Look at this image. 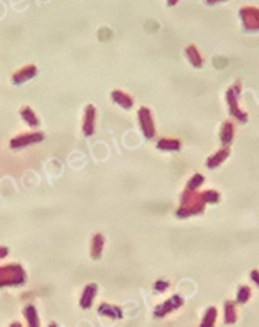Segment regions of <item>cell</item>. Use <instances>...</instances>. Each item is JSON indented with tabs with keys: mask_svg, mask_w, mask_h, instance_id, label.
Listing matches in <instances>:
<instances>
[{
	"mask_svg": "<svg viewBox=\"0 0 259 327\" xmlns=\"http://www.w3.org/2000/svg\"><path fill=\"white\" fill-rule=\"evenodd\" d=\"M203 210L205 202L202 198V193H198V190H183L182 202H180V207L177 208L175 215H177V218H188L192 215H202Z\"/></svg>",
	"mask_w": 259,
	"mask_h": 327,
	"instance_id": "cell-1",
	"label": "cell"
},
{
	"mask_svg": "<svg viewBox=\"0 0 259 327\" xmlns=\"http://www.w3.org/2000/svg\"><path fill=\"white\" fill-rule=\"evenodd\" d=\"M27 281V272L20 265L0 266V287L22 286Z\"/></svg>",
	"mask_w": 259,
	"mask_h": 327,
	"instance_id": "cell-2",
	"label": "cell"
},
{
	"mask_svg": "<svg viewBox=\"0 0 259 327\" xmlns=\"http://www.w3.org/2000/svg\"><path fill=\"white\" fill-rule=\"evenodd\" d=\"M239 94H241V81H236L231 88L226 91V103H228V109L229 114L238 119L239 122H248V112H244L241 108H239Z\"/></svg>",
	"mask_w": 259,
	"mask_h": 327,
	"instance_id": "cell-3",
	"label": "cell"
},
{
	"mask_svg": "<svg viewBox=\"0 0 259 327\" xmlns=\"http://www.w3.org/2000/svg\"><path fill=\"white\" fill-rule=\"evenodd\" d=\"M139 116V124H140V131H142L145 139H154L155 137V122H154V116L152 111L149 108H139L137 111Z\"/></svg>",
	"mask_w": 259,
	"mask_h": 327,
	"instance_id": "cell-4",
	"label": "cell"
},
{
	"mask_svg": "<svg viewBox=\"0 0 259 327\" xmlns=\"http://www.w3.org/2000/svg\"><path fill=\"white\" fill-rule=\"evenodd\" d=\"M45 141V134L42 131H37V132H25V134H20V136L10 139V149H23V147H28V146H33V144H40Z\"/></svg>",
	"mask_w": 259,
	"mask_h": 327,
	"instance_id": "cell-5",
	"label": "cell"
},
{
	"mask_svg": "<svg viewBox=\"0 0 259 327\" xmlns=\"http://www.w3.org/2000/svg\"><path fill=\"white\" fill-rule=\"evenodd\" d=\"M243 27L246 32H256L259 28V10L258 7H243L239 10Z\"/></svg>",
	"mask_w": 259,
	"mask_h": 327,
	"instance_id": "cell-6",
	"label": "cell"
},
{
	"mask_svg": "<svg viewBox=\"0 0 259 327\" xmlns=\"http://www.w3.org/2000/svg\"><path fill=\"white\" fill-rule=\"evenodd\" d=\"M182 306H183L182 296L175 294V296L170 297V299H167L165 302H162V304H160V306L155 307L154 316H155V317H165L167 314H170V312H172V311L178 309V307H182Z\"/></svg>",
	"mask_w": 259,
	"mask_h": 327,
	"instance_id": "cell-7",
	"label": "cell"
},
{
	"mask_svg": "<svg viewBox=\"0 0 259 327\" xmlns=\"http://www.w3.org/2000/svg\"><path fill=\"white\" fill-rule=\"evenodd\" d=\"M83 134L86 137H91L96 131V108L92 104H87L85 108V117H83Z\"/></svg>",
	"mask_w": 259,
	"mask_h": 327,
	"instance_id": "cell-8",
	"label": "cell"
},
{
	"mask_svg": "<svg viewBox=\"0 0 259 327\" xmlns=\"http://www.w3.org/2000/svg\"><path fill=\"white\" fill-rule=\"evenodd\" d=\"M38 74V68L35 64H27V66H23L20 69H17L15 73H12V83L13 84H23L27 81H30Z\"/></svg>",
	"mask_w": 259,
	"mask_h": 327,
	"instance_id": "cell-9",
	"label": "cell"
},
{
	"mask_svg": "<svg viewBox=\"0 0 259 327\" xmlns=\"http://www.w3.org/2000/svg\"><path fill=\"white\" fill-rule=\"evenodd\" d=\"M111 99L122 109H132V106H134L132 96L127 94L126 91H122V89H114V91L111 93Z\"/></svg>",
	"mask_w": 259,
	"mask_h": 327,
	"instance_id": "cell-10",
	"label": "cell"
},
{
	"mask_svg": "<svg viewBox=\"0 0 259 327\" xmlns=\"http://www.w3.org/2000/svg\"><path fill=\"white\" fill-rule=\"evenodd\" d=\"M234 139V124L231 121H224L221 124V131H219V141L223 147H229Z\"/></svg>",
	"mask_w": 259,
	"mask_h": 327,
	"instance_id": "cell-11",
	"label": "cell"
},
{
	"mask_svg": "<svg viewBox=\"0 0 259 327\" xmlns=\"http://www.w3.org/2000/svg\"><path fill=\"white\" fill-rule=\"evenodd\" d=\"M228 156H229V147L219 149V151H216V152L213 154V156H210L207 159V167L208 168H218L224 161H226Z\"/></svg>",
	"mask_w": 259,
	"mask_h": 327,
	"instance_id": "cell-12",
	"label": "cell"
},
{
	"mask_svg": "<svg viewBox=\"0 0 259 327\" xmlns=\"http://www.w3.org/2000/svg\"><path fill=\"white\" fill-rule=\"evenodd\" d=\"M157 149L165 152H178L182 149V141L180 139H172V137H162L159 139Z\"/></svg>",
	"mask_w": 259,
	"mask_h": 327,
	"instance_id": "cell-13",
	"label": "cell"
},
{
	"mask_svg": "<svg viewBox=\"0 0 259 327\" xmlns=\"http://www.w3.org/2000/svg\"><path fill=\"white\" fill-rule=\"evenodd\" d=\"M185 56H187L188 63L192 64L193 68H202L203 66V56L200 54L198 48L195 47V45H188V47L185 48Z\"/></svg>",
	"mask_w": 259,
	"mask_h": 327,
	"instance_id": "cell-14",
	"label": "cell"
},
{
	"mask_svg": "<svg viewBox=\"0 0 259 327\" xmlns=\"http://www.w3.org/2000/svg\"><path fill=\"white\" fill-rule=\"evenodd\" d=\"M102 248H104V236L102 233H96L91 238V258L92 260H99L102 255Z\"/></svg>",
	"mask_w": 259,
	"mask_h": 327,
	"instance_id": "cell-15",
	"label": "cell"
},
{
	"mask_svg": "<svg viewBox=\"0 0 259 327\" xmlns=\"http://www.w3.org/2000/svg\"><path fill=\"white\" fill-rule=\"evenodd\" d=\"M96 292H97V284H94V282L87 284L85 287V292H83L81 301H80L81 307H85V309H89L91 304H92V299H94V296H96Z\"/></svg>",
	"mask_w": 259,
	"mask_h": 327,
	"instance_id": "cell-16",
	"label": "cell"
},
{
	"mask_svg": "<svg viewBox=\"0 0 259 327\" xmlns=\"http://www.w3.org/2000/svg\"><path fill=\"white\" fill-rule=\"evenodd\" d=\"M20 116H22V119L25 121L28 126L30 127H38L40 126V119H38V116L35 114V111L30 108V106H23L22 109H20Z\"/></svg>",
	"mask_w": 259,
	"mask_h": 327,
	"instance_id": "cell-17",
	"label": "cell"
},
{
	"mask_svg": "<svg viewBox=\"0 0 259 327\" xmlns=\"http://www.w3.org/2000/svg\"><path fill=\"white\" fill-rule=\"evenodd\" d=\"M23 316L27 317L28 321V327H40V321H38V316H37V309L35 306H27L23 309Z\"/></svg>",
	"mask_w": 259,
	"mask_h": 327,
	"instance_id": "cell-18",
	"label": "cell"
},
{
	"mask_svg": "<svg viewBox=\"0 0 259 327\" xmlns=\"http://www.w3.org/2000/svg\"><path fill=\"white\" fill-rule=\"evenodd\" d=\"M99 314H102V316H109V317H114V319H121V317H122V311H121L117 306L101 304V306H99Z\"/></svg>",
	"mask_w": 259,
	"mask_h": 327,
	"instance_id": "cell-19",
	"label": "cell"
},
{
	"mask_svg": "<svg viewBox=\"0 0 259 327\" xmlns=\"http://www.w3.org/2000/svg\"><path fill=\"white\" fill-rule=\"evenodd\" d=\"M236 311L231 301H224V322L226 324H234L236 322Z\"/></svg>",
	"mask_w": 259,
	"mask_h": 327,
	"instance_id": "cell-20",
	"label": "cell"
},
{
	"mask_svg": "<svg viewBox=\"0 0 259 327\" xmlns=\"http://www.w3.org/2000/svg\"><path fill=\"white\" fill-rule=\"evenodd\" d=\"M215 321H216V307H208L200 327H215Z\"/></svg>",
	"mask_w": 259,
	"mask_h": 327,
	"instance_id": "cell-21",
	"label": "cell"
},
{
	"mask_svg": "<svg viewBox=\"0 0 259 327\" xmlns=\"http://www.w3.org/2000/svg\"><path fill=\"white\" fill-rule=\"evenodd\" d=\"M203 182H205V177L202 175V173H195V175L188 180L187 187H185V190H192V192L198 190V187H202Z\"/></svg>",
	"mask_w": 259,
	"mask_h": 327,
	"instance_id": "cell-22",
	"label": "cell"
},
{
	"mask_svg": "<svg viewBox=\"0 0 259 327\" xmlns=\"http://www.w3.org/2000/svg\"><path fill=\"white\" fill-rule=\"evenodd\" d=\"M202 193V198H203V202H205V205H208V203H218L219 202V192H216V190H205V192H200Z\"/></svg>",
	"mask_w": 259,
	"mask_h": 327,
	"instance_id": "cell-23",
	"label": "cell"
},
{
	"mask_svg": "<svg viewBox=\"0 0 259 327\" xmlns=\"http://www.w3.org/2000/svg\"><path fill=\"white\" fill-rule=\"evenodd\" d=\"M249 297H251V289H249L248 286H239L238 287V294H236V302H239V304H244V302H248Z\"/></svg>",
	"mask_w": 259,
	"mask_h": 327,
	"instance_id": "cell-24",
	"label": "cell"
},
{
	"mask_svg": "<svg viewBox=\"0 0 259 327\" xmlns=\"http://www.w3.org/2000/svg\"><path fill=\"white\" fill-rule=\"evenodd\" d=\"M169 286H170V282L165 281V279H159V281L154 282V289L157 292H165L169 289Z\"/></svg>",
	"mask_w": 259,
	"mask_h": 327,
	"instance_id": "cell-25",
	"label": "cell"
},
{
	"mask_svg": "<svg viewBox=\"0 0 259 327\" xmlns=\"http://www.w3.org/2000/svg\"><path fill=\"white\" fill-rule=\"evenodd\" d=\"M8 255V248L7 246H0V260H3Z\"/></svg>",
	"mask_w": 259,
	"mask_h": 327,
	"instance_id": "cell-26",
	"label": "cell"
},
{
	"mask_svg": "<svg viewBox=\"0 0 259 327\" xmlns=\"http://www.w3.org/2000/svg\"><path fill=\"white\" fill-rule=\"evenodd\" d=\"M251 277L254 279V282H258V271H256V270H254V271L251 272Z\"/></svg>",
	"mask_w": 259,
	"mask_h": 327,
	"instance_id": "cell-27",
	"label": "cell"
},
{
	"mask_svg": "<svg viewBox=\"0 0 259 327\" xmlns=\"http://www.w3.org/2000/svg\"><path fill=\"white\" fill-rule=\"evenodd\" d=\"M10 327H20V324H18V322H15V324H12Z\"/></svg>",
	"mask_w": 259,
	"mask_h": 327,
	"instance_id": "cell-28",
	"label": "cell"
},
{
	"mask_svg": "<svg viewBox=\"0 0 259 327\" xmlns=\"http://www.w3.org/2000/svg\"><path fill=\"white\" fill-rule=\"evenodd\" d=\"M50 327H58V326L55 324V322H51V324H50Z\"/></svg>",
	"mask_w": 259,
	"mask_h": 327,
	"instance_id": "cell-29",
	"label": "cell"
}]
</instances>
